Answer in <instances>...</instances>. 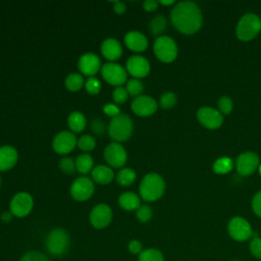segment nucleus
<instances>
[{
    "instance_id": "423d86ee",
    "label": "nucleus",
    "mask_w": 261,
    "mask_h": 261,
    "mask_svg": "<svg viewBox=\"0 0 261 261\" xmlns=\"http://www.w3.org/2000/svg\"><path fill=\"white\" fill-rule=\"evenodd\" d=\"M156 57L165 63L172 62L177 56V46L174 40L168 36L158 37L153 45Z\"/></svg>"
},
{
    "instance_id": "f8f14e48",
    "label": "nucleus",
    "mask_w": 261,
    "mask_h": 261,
    "mask_svg": "<svg viewBox=\"0 0 261 261\" xmlns=\"http://www.w3.org/2000/svg\"><path fill=\"white\" fill-rule=\"evenodd\" d=\"M76 145H77L76 137L74 136L73 133L68 130L59 132L52 141L53 150L60 155L68 154L74 149Z\"/></svg>"
},
{
    "instance_id": "e433bc0d",
    "label": "nucleus",
    "mask_w": 261,
    "mask_h": 261,
    "mask_svg": "<svg viewBox=\"0 0 261 261\" xmlns=\"http://www.w3.org/2000/svg\"><path fill=\"white\" fill-rule=\"evenodd\" d=\"M249 250L253 257L261 260V238L252 237L249 244Z\"/></svg>"
},
{
    "instance_id": "473e14b6",
    "label": "nucleus",
    "mask_w": 261,
    "mask_h": 261,
    "mask_svg": "<svg viewBox=\"0 0 261 261\" xmlns=\"http://www.w3.org/2000/svg\"><path fill=\"white\" fill-rule=\"evenodd\" d=\"M85 88L89 94L97 95L101 90V82L95 76H90L85 83Z\"/></svg>"
},
{
    "instance_id": "2f4dec72",
    "label": "nucleus",
    "mask_w": 261,
    "mask_h": 261,
    "mask_svg": "<svg viewBox=\"0 0 261 261\" xmlns=\"http://www.w3.org/2000/svg\"><path fill=\"white\" fill-rule=\"evenodd\" d=\"M77 147L83 151H92L96 147V141L94 137L90 135H83L77 140Z\"/></svg>"
},
{
    "instance_id": "3c124183",
    "label": "nucleus",
    "mask_w": 261,
    "mask_h": 261,
    "mask_svg": "<svg viewBox=\"0 0 261 261\" xmlns=\"http://www.w3.org/2000/svg\"><path fill=\"white\" fill-rule=\"evenodd\" d=\"M232 261H242V260H239V259H234V260H232Z\"/></svg>"
},
{
    "instance_id": "412c9836",
    "label": "nucleus",
    "mask_w": 261,
    "mask_h": 261,
    "mask_svg": "<svg viewBox=\"0 0 261 261\" xmlns=\"http://www.w3.org/2000/svg\"><path fill=\"white\" fill-rule=\"evenodd\" d=\"M18 154L12 146H1L0 147V171H6L11 169L17 162Z\"/></svg>"
},
{
    "instance_id": "6ab92c4d",
    "label": "nucleus",
    "mask_w": 261,
    "mask_h": 261,
    "mask_svg": "<svg viewBox=\"0 0 261 261\" xmlns=\"http://www.w3.org/2000/svg\"><path fill=\"white\" fill-rule=\"evenodd\" d=\"M125 46L135 52H143L148 47V39L139 31H129L125 34L124 38Z\"/></svg>"
},
{
    "instance_id": "7ed1b4c3",
    "label": "nucleus",
    "mask_w": 261,
    "mask_h": 261,
    "mask_svg": "<svg viewBox=\"0 0 261 261\" xmlns=\"http://www.w3.org/2000/svg\"><path fill=\"white\" fill-rule=\"evenodd\" d=\"M133 129L134 125L130 117L122 113L113 117L108 126L110 138L117 143L127 141L133 134Z\"/></svg>"
},
{
    "instance_id": "39448f33",
    "label": "nucleus",
    "mask_w": 261,
    "mask_h": 261,
    "mask_svg": "<svg viewBox=\"0 0 261 261\" xmlns=\"http://www.w3.org/2000/svg\"><path fill=\"white\" fill-rule=\"evenodd\" d=\"M69 247V236L63 228L52 229L46 238V248L53 256H62Z\"/></svg>"
},
{
    "instance_id": "aec40b11",
    "label": "nucleus",
    "mask_w": 261,
    "mask_h": 261,
    "mask_svg": "<svg viewBox=\"0 0 261 261\" xmlns=\"http://www.w3.org/2000/svg\"><path fill=\"white\" fill-rule=\"evenodd\" d=\"M101 53L110 62L119 59L122 55V47L114 38H107L101 44Z\"/></svg>"
},
{
    "instance_id": "a878e982",
    "label": "nucleus",
    "mask_w": 261,
    "mask_h": 261,
    "mask_svg": "<svg viewBox=\"0 0 261 261\" xmlns=\"http://www.w3.org/2000/svg\"><path fill=\"white\" fill-rule=\"evenodd\" d=\"M136 171L132 168L125 167V168H121L117 174H116V181L118 185L122 186V187H128L130 186L135 179H136Z\"/></svg>"
},
{
    "instance_id": "4be33fe9",
    "label": "nucleus",
    "mask_w": 261,
    "mask_h": 261,
    "mask_svg": "<svg viewBox=\"0 0 261 261\" xmlns=\"http://www.w3.org/2000/svg\"><path fill=\"white\" fill-rule=\"evenodd\" d=\"M92 178L99 185H107L113 180V170L106 165H98L92 169Z\"/></svg>"
},
{
    "instance_id": "8fccbe9b",
    "label": "nucleus",
    "mask_w": 261,
    "mask_h": 261,
    "mask_svg": "<svg viewBox=\"0 0 261 261\" xmlns=\"http://www.w3.org/2000/svg\"><path fill=\"white\" fill-rule=\"evenodd\" d=\"M258 169H259V174L261 175V163H260V165H259V168H258Z\"/></svg>"
},
{
    "instance_id": "9d476101",
    "label": "nucleus",
    "mask_w": 261,
    "mask_h": 261,
    "mask_svg": "<svg viewBox=\"0 0 261 261\" xmlns=\"http://www.w3.org/2000/svg\"><path fill=\"white\" fill-rule=\"evenodd\" d=\"M95 191V186L92 179L87 176H81L73 180L70 186V196L75 201H86L90 199Z\"/></svg>"
},
{
    "instance_id": "0eeeda50",
    "label": "nucleus",
    "mask_w": 261,
    "mask_h": 261,
    "mask_svg": "<svg viewBox=\"0 0 261 261\" xmlns=\"http://www.w3.org/2000/svg\"><path fill=\"white\" fill-rule=\"evenodd\" d=\"M227 232L229 237L237 242H246L253 237V229L247 219L241 216L232 217L227 223Z\"/></svg>"
},
{
    "instance_id": "c756f323",
    "label": "nucleus",
    "mask_w": 261,
    "mask_h": 261,
    "mask_svg": "<svg viewBox=\"0 0 261 261\" xmlns=\"http://www.w3.org/2000/svg\"><path fill=\"white\" fill-rule=\"evenodd\" d=\"M167 27V20L163 15H156L150 21V31L153 35L162 34Z\"/></svg>"
},
{
    "instance_id": "c03bdc74",
    "label": "nucleus",
    "mask_w": 261,
    "mask_h": 261,
    "mask_svg": "<svg viewBox=\"0 0 261 261\" xmlns=\"http://www.w3.org/2000/svg\"><path fill=\"white\" fill-rule=\"evenodd\" d=\"M128 250L130 253L133 254H140L142 251H143V246L141 244L140 241L138 240H133L128 243V246H127Z\"/></svg>"
},
{
    "instance_id": "2eb2a0df",
    "label": "nucleus",
    "mask_w": 261,
    "mask_h": 261,
    "mask_svg": "<svg viewBox=\"0 0 261 261\" xmlns=\"http://www.w3.org/2000/svg\"><path fill=\"white\" fill-rule=\"evenodd\" d=\"M130 107L135 114H137L138 116L146 117L154 114L158 106L154 98L147 95H141L134 98Z\"/></svg>"
},
{
    "instance_id": "603ef678",
    "label": "nucleus",
    "mask_w": 261,
    "mask_h": 261,
    "mask_svg": "<svg viewBox=\"0 0 261 261\" xmlns=\"http://www.w3.org/2000/svg\"><path fill=\"white\" fill-rule=\"evenodd\" d=\"M0 185H1V179H0Z\"/></svg>"
},
{
    "instance_id": "f704fd0d",
    "label": "nucleus",
    "mask_w": 261,
    "mask_h": 261,
    "mask_svg": "<svg viewBox=\"0 0 261 261\" xmlns=\"http://www.w3.org/2000/svg\"><path fill=\"white\" fill-rule=\"evenodd\" d=\"M176 96L171 92H166L160 97V106L164 109L172 108L176 104Z\"/></svg>"
},
{
    "instance_id": "cd10ccee",
    "label": "nucleus",
    "mask_w": 261,
    "mask_h": 261,
    "mask_svg": "<svg viewBox=\"0 0 261 261\" xmlns=\"http://www.w3.org/2000/svg\"><path fill=\"white\" fill-rule=\"evenodd\" d=\"M233 166V162L228 157H221L215 160L213 163V170L217 174H225L228 173Z\"/></svg>"
},
{
    "instance_id": "bb28decb",
    "label": "nucleus",
    "mask_w": 261,
    "mask_h": 261,
    "mask_svg": "<svg viewBox=\"0 0 261 261\" xmlns=\"http://www.w3.org/2000/svg\"><path fill=\"white\" fill-rule=\"evenodd\" d=\"M65 87L68 91L70 92H77L80 91L83 86L85 85V81L82 74L76 73V72H72L70 74H68L64 81Z\"/></svg>"
},
{
    "instance_id": "a211bd4d",
    "label": "nucleus",
    "mask_w": 261,
    "mask_h": 261,
    "mask_svg": "<svg viewBox=\"0 0 261 261\" xmlns=\"http://www.w3.org/2000/svg\"><path fill=\"white\" fill-rule=\"evenodd\" d=\"M77 67L83 74L89 77L94 76L99 70H101V60L95 53L88 52L80 57Z\"/></svg>"
},
{
    "instance_id": "6e6552de",
    "label": "nucleus",
    "mask_w": 261,
    "mask_h": 261,
    "mask_svg": "<svg viewBox=\"0 0 261 261\" xmlns=\"http://www.w3.org/2000/svg\"><path fill=\"white\" fill-rule=\"evenodd\" d=\"M101 74L104 81L115 87H121L126 82L127 71L118 63L107 62L101 67Z\"/></svg>"
},
{
    "instance_id": "b1692460",
    "label": "nucleus",
    "mask_w": 261,
    "mask_h": 261,
    "mask_svg": "<svg viewBox=\"0 0 261 261\" xmlns=\"http://www.w3.org/2000/svg\"><path fill=\"white\" fill-rule=\"evenodd\" d=\"M67 124L73 133H81L85 129L87 124L86 116L80 111H73L67 117Z\"/></svg>"
},
{
    "instance_id": "58836bf2",
    "label": "nucleus",
    "mask_w": 261,
    "mask_h": 261,
    "mask_svg": "<svg viewBox=\"0 0 261 261\" xmlns=\"http://www.w3.org/2000/svg\"><path fill=\"white\" fill-rule=\"evenodd\" d=\"M112 98L115 104H122L126 102L128 98V93L125 88L123 87H116L112 93Z\"/></svg>"
},
{
    "instance_id": "49530a36",
    "label": "nucleus",
    "mask_w": 261,
    "mask_h": 261,
    "mask_svg": "<svg viewBox=\"0 0 261 261\" xmlns=\"http://www.w3.org/2000/svg\"><path fill=\"white\" fill-rule=\"evenodd\" d=\"M113 9L117 14H122L125 12L126 10V6L123 2L121 1H116L113 3Z\"/></svg>"
},
{
    "instance_id": "ddd939ff",
    "label": "nucleus",
    "mask_w": 261,
    "mask_h": 261,
    "mask_svg": "<svg viewBox=\"0 0 261 261\" xmlns=\"http://www.w3.org/2000/svg\"><path fill=\"white\" fill-rule=\"evenodd\" d=\"M259 157L254 152H244L238 156L236 161L237 171L243 176L254 173V171L259 168Z\"/></svg>"
},
{
    "instance_id": "de8ad7c7",
    "label": "nucleus",
    "mask_w": 261,
    "mask_h": 261,
    "mask_svg": "<svg viewBox=\"0 0 261 261\" xmlns=\"http://www.w3.org/2000/svg\"><path fill=\"white\" fill-rule=\"evenodd\" d=\"M12 219V213L10 211H5L1 214V220L4 222V223H7V222H10Z\"/></svg>"
},
{
    "instance_id": "f257e3e1",
    "label": "nucleus",
    "mask_w": 261,
    "mask_h": 261,
    "mask_svg": "<svg viewBox=\"0 0 261 261\" xmlns=\"http://www.w3.org/2000/svg\"><path fill=\"white\" fill-rule=\"evenodd\" d=\"M173 27L185 35H193L202 27V12L199 6L192 1L176 3L170 12Z\"/></svg>"
},
{
    "instance_id": "5701e85b",
    "label": "nucleus",
    "mask_w": 261,
    "mask_h": 261,
    "mask_svg": "<svg viewBox=\"0 0 261 261\" xmlns=\"http://www.w3.org/2000/svg\"><path fill=\"white\" fill-rule=\"evenodd\" d=\"M118 204L123 210L134 211L141 206V198L134 192H124L119 196Z\"/></svg>"
},
{
    "instance_id": "c9c22d12",
    "label": "nucleus",
    "mask_w": 261,
    "mask_h": 261,
    "mask_svg": "<svg viewBox=\"0 0 261 261\" xmlns=\"http://www.w3.org/2000/svg\"><path fill=\"white\" fill-rule=\"evenodd\" d=\"M136 216L139 221L141 222H147L151 219L152 217V209L149 205H141L137 210H136Z\"/></svg>"
},
{
    "instance_id": "f3484780",
    "label": "nucleus",
    "mask_w": 261,
    "mask_h": 261,
    "mask_svg": "<svg viewBox=\"0 0 261 261\" xmlns=\"http://www.w3.org/2000/svg\"><path fill=\"white\" fill-rule=\"evenodd\" d=\"M126 71L134 79H142L149 74L150 63L149 61L140 55H133L126 60Z\"/></svg>"
},
{
    "instance_id": "dca6fc26",
    "label": "nucleus",
    "mask_w": 261,
    "mask_h": 261,
    "mask_svg": "<svg viewBox=\"0 0 261 261\" xmlns=\"http://www.w3.org/2000/svg\"><path fill=\"white\" fill-rule=\"evenodd\" d=\"M197 118L203 126L209 129H216L223 122V117L219 110L211 107L200 108L197 112Z\"/></svg>"
},
{
    "instance_id": "a19ab883",
    "label": "nucleus",
    "mask_w": 261,
    "mask_h": 261,
    "mask_svg": "<svg viewBox=\"0 0 261 261\" xmlns=\"http://www.w3.org/2000/svg\"><path fill=\"white\" fill-rule=\"evenodd\" d=\"M103 112L106 114V115H108V116H110V117H115V116H117V115H119L120 114V109H119V107L116 105V104H114V103H107V104H105L104 106H103Z\"/></svg>"
},
{
    "instance_id": "c85d7f7f",
    "label": "nucleus",
    "mask_w": 261,
    "mask_h": 261,
    "mask_svg": "<svg viewBox=\"0 0 261 261\" xmlns=\"http://www.w3.org/2000/svg\"><path fill=\"white\" fill-rule=\"evenodd\" d=\"M139 261H164V256L158 249L149 248L139 254Z\"/></svg>"
},
{
    "instance_id": "37998d69",
    "label": "nucleus",
    "mask_w": 261,
    "mask_h": 261,
    "mask_svg": "<svg viewBox=\"0 0 261 261\" xmlns=\"http://www.w3.org/2000/svg\"><path fill=\"white\" fill-rule=\"evenodd\" d=\"M91 128L92 130L97 134V135H100V134H103L104 129H105V125H104V122L101 120V119H94L91 123Z\"/></svg>"
},
{
    "instance_id": "4c0bfd02",
    "label": "nucleus",
    "mask_w": 261,
    "mask_h": 261,
    "mask_svg": "<svg viewBox=\"0 0 261 261\" xmlns=\"http://www.w3.org/2000/svg\"><path fill=\"white\" fill-rule=\"evenodd\" d=\"M218 109H219V112L222 113V114H229L233 108V103L231 101V99L229 97H226V96H223L221 97L219 100H218Z\"/></svg>"
},
{
    "instance_id": "4468645a",
    "label": "nucleus",
    "mask_w": 261,
    "mask_h": 261,
    "mask_svg": "<svg viewBox=\"0 0 261 261\" xmlns=\"http://www.w3.org/2000/svg\"><path fill=\"white\" fill-rule=\"evenodd\" d=\"M111 220L112 210L106 204H98L90 212V222L97 229L105 228L110 224Z\"/></svg>"
},
{
    "instance_id": "20e7f679",
    "label": "nucleus",
    "mask_w": 261,
    "mask_h": 261,
    "mask_svg": "<svg viewBox=\"0 0 261 261\" xmlns=\"http://www.w3.org/2000/svg\"><path fill=\"white\" fill-rule=\"evenodd\" d=\"M261 31V19L254 13L244 14L239 20L236 29V35L241 41H250L254 39Z\"/></svg>"
},
{
    "instance_id": "72a5a7b5",
    "label": "nucleus",
    "mask_w": 261,
    "mask_h": 261,
    "mask_svg": "<svg viewBox=\"0 0 261 261\" xmlns=\"http://www.w3.org/2000/svg\"><path fill=\"white\" fill-rule=\"evenodd\" d=\"M58 165H59L60 170L66 174H71L76 170L75 161H73L70 157L61 158Z\"/></svg>"
},
{
    "instance_id": "09e8293b",
    "label": "nucleus",
    "mask_w": 261,
    "mask_h": 261,
    "mask_svg": "<svg viewBox=\"0 0 261 261\" xmlns=\"http://www.w3.org/2000/svg\"><path fill=\"white\" fill-rule=\"evenodd\" d=\"M159 4H162V5H165V6H168V5H172L174 3L173 0H169V1H165V0H161V1H158Z\"/></svg>"
},
{
    "instance_id": "7c9ffc66",
    "label": "nucleus",
    "mask_w": 261,
    "mask_h": 261,
    "mask_svg": "<svg viewBox=\"0 0 261 261\" xmlns=\"http://www.w3.org/2000/svg\"><path fill=\"white\" fill-rule=\"evenodd\" d=\"M125 89H126L128 95L136 98V97L142 95V93L144 91V85L140 80L133 77V79H130L126 82V88Z\"/></svg>"
},
{
    "instance_id": "79ce46f5",
    "label": "nucleus",
    "mask_w": 261,
    "mask_h": 261,
    "mask_svg": "<svg viewBox=\"0 0 261 261\" xmlns=\"http://www.w3.org/2000/svg\"><path fill=\"white\" fill-rule=\"evenodd\" d=\"M252 210L258 217L261 218V191L258 192L252 200Z\"/></svg>"
},
{
    "instance_id": "1a4fd4ad",
    "label": "nucleus",
    "mask_w": 261,
    "mask_h": 261,
    "mask_svg": "<svg viewBox=\"0 0 261 261\" xmlns=\"http://www.w3.org/2000/svg\"><path fill=\"white\" fill-rule=\"evenodd\" d=\"M33 205L32 196L27 192H19L12 197L9 204V211L16 217H24L30 214Z\"/></svg>"
},
{
    "instance_id": "9b49d317",
    "label": "nucleus",
    "mask_w": 261,
    "mask_h": 261,
    "mask_svg": "<svg viewBox=\"0 0 261 261\" xmlns=\"http://www.w3.org/2000/svg\"><path fill=\"white\" fill-rule=\"evenodd\" d=\"M104 159L110 166L114 168H120L126 162V151L119 143L112 142L108 144L104 149Z\"/></svg>"
},
{
    "instance_id": "ea45409f",
    "label": "nucleus",
    "mask_w": 261,
    "mask_h": 261,
    "mask_svg": "<svg viewBox=\"0 0 261 261\" xmlns=\"http://www.w3.org/2000/svg\"><path fill=\"white\" fill-rule=\"evenodd\" d=\"M19 261H50L46 255H44L41 252L37 251H31L25 253Z\"/></svg>"
},
{
    "instance_id": "a18cd8bd",
    "label": "nucleus",
    "mask_w": 261,
    "mask_h": 261,
    "mask_svg": "<svg viewBox=\"0 0 261 261\" xmlns=\"http://www.w3.org/2000/svg\"><path fill=\"white\" fill-rule=\"evenodd\" d=\"M159 2L155 0H146L143 2V8L148 12H153L158 8Z\"/></svg>"
},
{
    "instance_id": "393cba45",
    "label": "nucleus",
    "mask_w": 261,
    "mask_h": 261,
    "mask_svg": "<svg viewBox=\"0 0 261 261\" xmlns=\"http://www.w3.org/2000/svg\"><path fill=\"white\" fill-rule=\"evenodd\" d=\"M94 165V160L89 154H81L75 159V168L80 173L86 174L92 171Z\"/></svg>"
},
{
    "instance_id": "f03ea898",
    "label": "nucleus",
    "mask_w": 261,
    "mask_h": 261,
    "mask_svg": "<svg viewBox=\"0 0 261 261\" xmlns=\"http://www.w3.org/2000/svg\"><path fill=\"white\" fill-rule=\"evenodd\" d=\"M140 196L144 201L153 202L160 199L165 191V182L161 175L151 172L146 174L140 182Z\"/></svg>"
},
{
    "instance_id": "864d4df0",
    "label": "nucleus",
    "mask_w": 261,
    "mask_h": 261,
    "mask_svg": "<svg viewBox=\"0 0 261 261\" xmlns=\"http://www.w3.org/2000/svg\"><path fill=\"white\" fill-rule=\"evenodd\" d=\"M260 19H261V16H260Z\"/></svg>"
}]
</instances>
